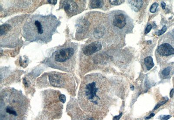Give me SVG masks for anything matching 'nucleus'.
I'll list each match as a JSON object with an SVG mask.
<instances>
[{
	"label": "nucleus",
	"instance_id": "nucleus-1",
	"mask_svg": "<svg viewBox=\"0 0 174 120\" xmlns=\"http://www.w3.org/2000/svg\"><path fill=\"white\" fill-rule=\"evenodd\" d=\"M108 81L100 74H92L84 78L78 99L80 106L89 114L100 113L108 107L110 99Z\"/></svg>",
	"mask_w": 174,
	"mask_h": 120
},
{
	"label": "nucleus",
	"instance_id": "nucleus-2",
	"mask_svg": "<svg viewBox=\"0 0 174 120\" xmlns=\"http://www.w3.org/2000/svg\"><path fill=\"white\" fill-rule=\"evenodd\" d=\"M60 22L52 15H35L27 19L23 26V36L31 42L47 43L51 41Z\"/></svg>",
	"mask_w": 174,
	"mask_h": 120
},
{
	"label": "nucleus",
	"instance_id": "nucleus-3",
	"mask_svg": "<svg viewBox=\"0 0 174 120\" xmlns=\"http://www.w3.org/2000/svg\"><path fill=\"white\" fill-rule=\"evenodd\" d=\"M30 102L21 92L8 89L1 93V120H26Z\"/></svg>",
	"mask_w": 174,
	"mask_h": 120
},
{
	"label": "nucleus",
	"instance_id": "nucleus-4",
	"mask_svg": "<svg viewBox=\"0 0 174 120\" xmlns=\"http://www.w3.org/2000/svg\"><path fill=\"white\" fill-rule=\"evenodd\" d=\"M75 51L74 48L70 47H64L56 51L52 55L53 62L56 65H67L73 60Z\"/></svg>",
	"mask_w": 174,
	"mask_h": 120
},
{
	"label": "nucleus",
	"instance_id": "nucleus-5",
	"mask_svg": "<svg viewBox=\"0 0 174 120\" xmlns=\"http://www.w3.org/2000/svg\"><path fill=\"white\" fill-rule=\"evenodd\" d=\"M84 1H63L60 3V8H63L68 16L78 14L83 11L85 5Z\"/></svg>",
	"mask_w": 174,
	"mask_h": 120
},
{
	"label": "nucleus",
	"instance_id": "nucleus-6",
	"mask_svg": "<svg viewBox=\"0 0 174 120\" xmlns=\"http://www.w3.org/2000/svg\"><path fill=\"white\" fill-rule=\"evenodd\" d=\"M158 55L162 57H168L174 54V47L168 43L160 44L157 49Z\"/></svg>",
	"mask_w": 174,
	"mask_h": 120
},
{
	"label": "nucleus",
	"instance_id": "nucleus-7",
	"mask_svg": "<svg viewBox=\"0 0 174 120\" xmlns=\"http://www.w3.org/2000/svg\"><path fill=\"white\" fill-rule=\"evenodd\" d=\"M65 76L61 74H53L49 76V81L51 85L59 87H64L66 84Z\"/></svg>",
	"mask_w": 174,
	"mask_h": 120
},
{
	"label": "nucleus",
	"instance_id": "nucleus-8",
	"mask_svg": "<svg viewBox=\"0 0 174 120\" xmlns=\"http://www.w3.org/2000/svg\"><path fill=\"white\" fill-rule=\"evenodd\" d=\"M127 22L126 16L123 13H116L113 17V25L116 28L120 30H122L126 27Z\"/></svg>",
	"mask_w": 174,
	"mask_h": 120
},
{
	"label": "nucleus",
	"instance_id": "nucleus-9",
	"mask_svg": "<svg viewBox=\"0 0 174 120\" xmlns=\"http://www.w3.org/2000/svg\"><path fill=\"white\" fill-rule=\"evenodd\" d=\"M101 48V43L99 41H95L84 47L83 49V51L84 54L85 55H91L100 51Z\"/></svg>",
	"mask_w": 174,
	"mask_h": 120
},
{
	"label": "nucleus",
	"instance_id": "nucleus-10",
	"mask_svg": "<svg viewBox=\"0 0 174 120\" xmlns=\"http://www.w3.org/2000/svg\"><path fill=\"white\" fill-rule=\"evenodd\" d=\"M129 3L132 9L135 12H138L142 6L144 2L143 1H130Z\"/></svg>",
	"mask_w": 174,
	"mask_h": 120
},
{
	"label": "nucleus",
	"instance_id": "nucleus-11",
	"mask_svg": "<svg viewBox=\"0 0 174 120\" xmlns=\"http://www.w3.org/2000/svg\"><path fill=\"white\" fill-rule=\"evenodd\" d=\"M104 4L103 1L98 0V1H92L90 4L91 8H101Z\"/></svg>",
	"mask_w": 174,
	"mask_h": 120
},
{
	"label": "nucleus",
	"instance_id": "nucleus-12",
	"mask_svg": "<svg viewBox=\"0 0 174 120\" xmlns=\"http://www.w3.org/2000/svg\"><path fill=\"white\" fill-rule=\"evenodd\" d=\"M144 64L147 70L151 69L154 66L153 59L150 56L146 57L144 59Z\"/></svg>",
	"mask_w": 174,
	"mask_h": 120
},
{
	"label": "nucleus",
	"instance_id": "nucleus-13",
	"mask_svg": "<svg viewBox=\"0 0 174 120\" xmlns=\"http://www.w3.org/2000/svg\"><path fill=\"white\" fill-rule=\"evenodd\" d=\"M109 3L112 5H119L122 4L124 1L122 0H110Z\"/></svg>",
	"mask_w": 174,
	"mask_h": 120
},
{
	"label": "nucleus",
	"instance_id": "nucleus-14",
	"mask_svg": "<svg viewBox=\"0 0 174 120\" xmlns=\"http://www.w3.org/2000/svg\"><path fill=\"white\" fill-rule=\"evenodd\" d=\"M171 68L169 67L165 68L162 71V74L164 76H168L169 75L171 72Z\"/></svg>",
	"mask_w": 174,
	"mask_h": 120
},
{
	"label": "nucleus",
	"instance_id": "nucleus-15",
	"mask_svg": "<svg viewBox=\"0 0 174 120\" xmlns=\"http://www.w3.org/2000/svg\"><path fill=\"white\" fill-rule=\"evenodd\" d=\"M158 4L156 2L153 4L152 5V6L151 7L150 9V11L152 13H155L156 11L157 8H158Z\"/></svg>",
	"mask_w": 174,
	"mask_h": 120
},
{
	"label": "nucleus",
	"instance_id": "nucleus-16",
	"mask_svg": "<svg viewBox=\"0 0 174 120\" xmlns=\"http://www.w3.org/2000/svg\"><path fill=\"white\" fill-rule=\"evenodd\" d=\"M166 30H167V27L165 25L162 27V28L161 29V30H158L157 32H155V34L158 36H160L163 34L165 33L166 32Z\"/></svg>",
	"mask_w": 174,
	"mask_h": 120
},
{
	"label": "nucleus",
	"instance_id": "nucleus-17",
	"mask_svg": "<svg viewBox=\"0 0 174 120\" xmlns=\"http://www.w3.org/2000/svg\"><path fill=\"white\" fill-rule=\"evenodd\" d=\"M168 100V99H167V100H165V101H161L160 102H159L158 104H157L155 107L154 108V110H156L158 108L160 107H161V105H162L163 104H165V103L167 102Z\"/></svg>",
	"mask_w": 174,
	"mask_h": 120
},
{
	"label": "nucleus",
	"instance_id": "nucleus-18",
	"mask_svg": "<svg viewBox=\"0 0 174 120\" xmlns=\"http://www.w3.org/2000/svg\"><path fill=\"white\" fill-rule=\"evenodd\" d=\"M59 99L62 103H64L66 101V97L64 95H61L59 97Z\"/></svg>",
	"mask_w": 174,
	"mask_h": 120
},
{
	"label": "nucleus",
	"instance_id": "nucleus-19",
	"mask_svg": "<svg viewBox=\"0 0 174 120\" xmlns=\"http://www.w3.org/2000/svg\"><path fill=\"white\" fill-rule=\"evenodd\" d=\"M171 115H162L160 116V119L161 120H168L171 118Z\"/></svg>",
	"mask_w": 174,
	"mask_h": 120
},
{
	"label": "nucleus",
	"instance_id": "nucleus-20",
	"mask_svg": "<svg viewBox=\"0 0 174 120\" xmlns=\"http://www.w3.org/2000/svg\"><path fill=\"white\" fill-rule=\"evenodd\" d=\"M152 26L149 24V25L147 26V27H146V30H145V33L148 34L149 33V32H150L152 28Z\"/></svg>",
	"mask_w": 174,
	"mask_h": 120
},
{
	"label": "nucleus",
	"instance_id": "nucleus-21",
	"mask_svg": "<svg viewBox=\"0 0 174 120\" xmlns=\"http://www.w3.org/2000/svg\"><path fill=\"white\" fill-rule=\"evenodd\" d=\"M122 113H121L120 114H119V115L115 116L113 118V120H119V119L121 117H122Z\"/></svg>",
	"mask_w": 174,
	"mask_h": 120
},
{
	"label": "nucleus",
	"instance_id": "nucleus-22",
	"mask_svg": "<svg viewBox=\"0 0 174 120\" xmlns=\"http://www.w3.org/2000/svg\"><path fill=\"white\" fill-rule=\"evenodd\" d=\"M155 114L154 113H152V114H151L150 115H149L148 117H147L146 118V120H149V119H150L152 117H154V116H155Z\"/></svg>",
	"mask_w": 174,
	"mask_h": 120
},
{
	"label": "nucleus",
	"instance_id": "nucleus-23",
	"mask_svg": "<svg viewBox=\"0 0 174 120\" xmlns=\"http://www.w3.org/2000/svg\"><path fill=\"white\" fill-rule=\"evenodd\" d=\"M161 6L163 9H165L166 7V4L164 2H161Z\"/></svg>",
	"mask_w": 174,
	"mask_h": 120
},
{
	"label": "nucleus",
	"instance_id": "nucleus-24",
	"mask_svg": "<svg viewBox=\"0 0 174 120\" xmlns=\"http://www.w3.org/2000/svg\"><path fill=\"white\" fill-rule=\"evenodd\" d=\"M48 2H49V3L52 4V5H55L57 4V1H48Z\"/></svg>",
	"mask_w": 174,
	"mask_h": 120
},
{
	"label": "nucleus",
	"instance_id": "nucleus-25",
	"mask_svg": "<svg viewBox=\"0 0 174 120\" xmlns=\"http://www.w3.org/2000/svg\"><path fill=\"white\" fill-rule=\"evenodd\" d=\"M174 89H172V90H171V92L170 93V96L171 98H172L173 96L174 95Z\"/></svg>",
	"mask_w": 174,
	"mask_h": 120
},
{
	"label": "nucleus",
	"instance_id": "nucleus-26",
	"mask_svg": "<svg viewBox=\"0 0 174 120\" xmlns=\"http://www.w3.org/2000/svg\"><path fill=\"white\" fill-rule=\"evenodd\" d=\"M131 90H134V87L133 86H131Z\"/></svg>",
	"mask_w": 174,
	"mask_h": 120
}]
</instances>
